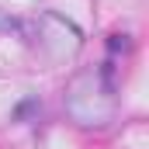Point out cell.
<instances>
[{
	"mask_svg": "<svg viewBox=\"0 0 149 149\" xmlns=\"http://www.w3.org/2000/svg\"><path fill=\"white\" fill-rule=\"evenodd\" d=\"M14 28H21V24H17L14 17H7V14L0 10V31H14Z\"/></svg>",
	"mask_w": 149,
	"mask_h": 149,
	"instance_id": "3",
	"label": "cell"
},
{
	"mask_svg": "<svg viewBox=\"0 0 149 149\" xmlns=\"http://www.w3.org/2000/svg\"><path fill=\"white\" fill-rule=\"evenodd\" d=\"M114 66L104 63L101 70H87L73 76L66 87V111L80 125H108L114 118Z\"/></svg>",
	"mask_w": 149,
	"mask_h": 149,
	"instance_id": "1",
	"label": "cell"
},
{
	"mask_svg": "<svg viewBox=\"0 0 149 149\" xmlns=\"http://www.w3.org/2000/svg\"><path fill=\"white\" fill-rule=\"evenodd\" d=\"M31 114H38V101H35V97H28V101H21V104L14 108V118H17V121H28Z\"/></svg>",
	"mask_w": 149,
	"mask_h": 149,
	"instance_id": "2",
	"label": "cell"
}]
</instances>
